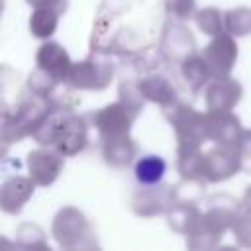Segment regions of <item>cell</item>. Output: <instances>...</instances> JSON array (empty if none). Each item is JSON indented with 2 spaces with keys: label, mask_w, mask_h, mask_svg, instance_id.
<instances>
[{
  "label": "cell",
  "mask_w": 251,
  "mask_h": 251,
  "mask_svg": "<svg viewBox=\"0 0 251 251\" xmlns=\"http://www.w3.org/2000/svg\"><path fill=\"white\" fill-rule=\"evenodd\" d=\"M31 137L39 145L51 147L65 157H73L88 145V124L82 116L73 112V106L53 104Z\"/></svg>",
  "instance_id": "1"
},
{
  "label": "cell",
  "mask_w": 251,
  "mask_h": 251,
  "mask_svg": "<svg viewBox=\"0 0 251 251\" xmlns=\"http://www.w3.org/2000/svg\"><path fill=\"white\" fill-rule=\"evenodd\" d=\"M208 210L202 212V218L192 233L186 235L188 247H214L222 241L224 233L231 229L235 218L239 216L241 202L227 194H216L208 200Z\"/></svg>",
  "instance_id": "2"
},
{
  "label": "cell",
  "mask_w": 251,
  "mask_h": 251,
  "mask_svg": "<svg viewBox=\"0 0 251 251\" xmlns=\"http://www.w3.org/2000/svg\"><path fill=\"white\" fill-rule=\"evenodd\" d=\"M165 118L175 129L178 149H200L206 137V114L198 112L188 104H173L163 110Z\"/></svg>",
  "instance_id": "3"
},
{
  "label": "cell",
  "mask_w": 251,
  "mask_h": 251,
  "mask_svg": "<svg viewBox=\"0 0 251 251\" xmlns=\"http://www.w3.org/2000/svg\"><path fill=\"white\" fill-rule=\"evenodd\" d=\"M53 237L65 249H82L94 247V229L88 224L86 216L73 206L61 208L53 218Z\"/></svg>",
  "instance_id": "4"
},
{
  "label": "cell",
  "mask_w": 251,
  "mask_h": 251,
  "mask_svg": "<svg viewBox=\"0 0 251 251\" xmlns=\"http://www.w3.org/2000/svg\"><path fill=\"white\" fill-rule=\"evenodd\" d=\"M239 171H241L239 145L216 143L214 149L202 153V169H200L202 182H222Z\"/></svg>",
  "instance_id": "5"
},
{
  "label": "cell",
  "mask_w": 251,
  "mask_h": 251,
  "mask_svg": "<svg viewBox=\"0 0 251 251\" xmlns=\"http://www.w3.org/2000/svg\"><path fill=\"white\" fill-rule=\"evenodd\" d=\"M139 114L129 108L124 100L112 102L96 112L90 114L92 126L96 127L100 139H112V137H122V135H129L131 124L135 122Z\"/></svg>",
  "instance_id": "6"
},
{
  "label": "cell",
  "mask_w": 251,
  "mask_h": 251,
  "mask_svg": "<svg viewBox=\"0 0 251 251\" xmlns=\"http://www.w3.org/2000/svg\"><path fill=\"white\" fill-rule=\"evenodd\" d=\"M114 78V65L108 61H98L92 57L73 63V69L69 73L67 84H71L76 90H104L110 86Z\"/></svg>",
  "instance_id": "7"
},
{
  "label": "cell",
  "mask_w": 251,
  "mask_h": 251,
  "mask_svg": "<svg viewBox=\"0 0 251 251\" xmlns=\"http://www.w3.org/2000/svg\"><path fill=\"white\" fill-rule=\"evenodd\" d=\"M200 55L204 57V61L208 63L214 78L218 76H226L231 73V69L235 67L237 61V43L233 39L231 33L224 31L220 35H216L202 51Z\"/></svg>",
  "instance_id": "8"
},
{
  "label": "cell",
  "mask_w": 251,
  "mask_h": 251,
  "mask_svg": "<svg viewBox=\"0 0 251 251\" xmlns=\"http://www.w3.org/2000/svg\"><path fill=\"white\" fill-rule=\"evenodd\" d=\"M27 171L29 176L35 180L37 186H49L53 184L65 167V155L59 151L41 145L39 149H33L27 153Z\"/></svg>",
  "instance_id": "9"
},
{
  "label": "cell",
  "mask_w": 251,
  "mask_h": 251,
  "mask_svg": "<svg viewBox=\"0 0 251 251\" xmlns=\"http://www.w3.org/2000/svg\"><path fill=\"white\" fill-rule=\"evenodd\" d=\"M241 122L231 110H208L206 112V137L220 145H239L243 135Z\"/></svg>",
  "instance_id": "10"
},
{
  "label": "cell",
  "mask_w": 251,
  "mask_h": 251,
  "mask_svg": "<svg viewBox=\"0 0 251 251\" xmlns=\"http://www.w3.org/2000/svg\"><path fill=\"white\" fill-rule=\"evenodd\" d=\"M175 202V188L165 184H149L137 190L131 198V208L137 216L151 218L167 212Z\"/></svg>",
  "instance_id": "11"
},
{
  "label": "cell",
  "mask_w": 251,
  "mask_h": 251,
  "mask_svg": "<svg viewBox=\"0 0 251 251\" xmlns=\"http://www.w3.org/2000/svg\"><path fill=\"white\" fill-rule=\"evenodd\" d=\"M35 63L39 71H43L47 76H51L57 82H67L69 73L73 69V61L69 53L65 51V47H61L55 41H45L37 49Z\"/></svg>",
  "instance_id": "12"
},
{
  "label": "cell",
  "mask_w": 251,
  "mask_h": 251,
  "mask_svg": "<svg viewBox=\"0 0 251 251\" xmlns=\"http://www.w3.org/2000/svg\"><path fill=\"white\" fill-rule=\"evenodd\" d=\"M35 186L37 184L31 176H22V175L10 176L2 184V192H0L2 210L6 214H20L24 210V206L27 204V200L33 196Z\"/></svg>",
  "instance_id": "13"
},
{
  "label": "cell",
  "mask_w": 251,
  "mask_h": 251,
  "mask_svg": "<svg viewBox=\"0 0 251 251\" xmlns=\"http://www.w3.org/2000/svg\"><path fill=\"white\" fill-rule=\"evenodd\" d=\"M243 88L229 75L212 78L206 86V108L208 110H231L241 100Z\"/></svg>",
  "instance_id": "14"
},
{
  "label": "cell",
  "mask_w": 251,
  "mask_h": 251,
  "mask_svg": "<svg viewBox=\"0 0 251 251\" xmlns=\"http://www.w3.org/2000/svg\"><path fill=\"white\" fill-rule=\"evenodd\" d=\"M137 86L147 102L159 104L163 110L176 104V88L165 75H149L141 78Z\"/></svg>",
  "instance_id": "15"
},
{
  "label": "cell",
  "mask_w": 251,
  "mask_h": 251,
  "mask_svg": "<svg viewBox=\"0 0 251 251\" xmlns=\"http://www.w3.org/2000/svg\"><path fill=\"white\" fill-rule=\"evenodd\" d=\"M194 47H196V41H194L192 33L182 25L167 27V31L163 33L161 51L167 59L182 61V59H186L188 55L194 53Z\"/></svg>",
  "instance_id": "16"
},
{
  "label": "cell",
  "mask_w": 251,
  "mask_h": 251,
  "mask_svg": "<svg viewBox=\"0 0 251 251\" xmlns=\"http://www.w3.org/2000/svg\"><path fill=\"white\" fill-rule=\"evenodd\" d=\"M137 155V143L129 135L102 139V157L110 167L124 169Z\"/></svg>",
  "instance_id": "17"
},
{
  "label": "cell",
  "mask_w": 251,
  "mask_h": 251,
  "mask_svg": "<svg viewBox=\"0 0 251 251\" xmlns=\"http://www.w3.org/2000/svg\"><path fill=\"white\" fill-rule=\"evenodd\" d=\"M180 65H182V67H180L182 76H184V80H186V84L190 86L192 92L202 90V88L208 86L210 80L214 78V75H212L208 63L204 61V57H202L200 53L188 55L186 59L180 61Z\"/></svg>",
  "instance_id": "18"
},
{
  "label": "cell",
  "mask_w": 251,
  "mask_h": 251,
  "mask_svg": "<svg viewBox=\"0 0 251 251\" xmlns=\"http://www.w3.org/2000/svg\"><path fill=\"white\" fill-rule=\"evenodd\" d=\"M133 173H135L137 182H141L143 186L159 184L167 173V163L161 155H143L137 159Z\"/></svg>",
  "instance_id": "19"
},
{
  "label": "cell",
  "mask_w": 251,
  "mask_h": 251,
  "mask_svg": "<svg viewBox=\"0 0 251 251\" xmlns=\"http://www.w3.org/2000/svg\"><path fill=\"white\" fill-rule=\"evenodd\" d=\"M59 12L53 8H35L29 16V31L37 39H49L59 25Z\"/></svg>",
  "instance_id": "20"
},
{
  "label": "cell",
  "mask_w": 251,
  "mask_h": 251,
  "mask_svg": "<svg viewBox=\"0 0 251 251\" xmlns=\"http://www.w3.org/2000/svg\"><path fill=\"white\" fill-rule=\"evenodd\" d=\"M196 25L200 27V31H204L206 35H220L226 31V20H224V14L218 10V8H204V10H198L196 16Z\"/></svg>",
  "instance_id": "21"
},
{
  "label": "cell",
  "mask_w": 251,
  "mask_h": 251,
  "mask_svg": "<svg viewBox=\"0 0 251 251\" xmlns=\"http://www.w3.org/2000/svg\"><path fill=\"white\" fill-rule=\"evenodd\" d=\"M226 31L231 35H247L251 33V8H235L224 14Z\"/></svg>",
  "instance_id": "22"
},
{
  "label": "cell",
  "mask_w": 251,
  "mask_h": 251,
  "mask_svg": "<svg viewBox=\"0 0 251 251\" xmlns=\"http://www.w3.org/2000/svg\"><path fill=\"white\" fill-rule=\"evenodd\" d=\"M231 231H233V237L237 239V243L241 247H251V212H245L239 214L231 226Z\"/></svg>",
  "instance_id": "23"
},
{
  "label": "cell",
  "mask_w": 251,
  "mask_h": 251,
  "mask_svg": "<svg viewBox=\"0 0 251 251\" xmlns=\"http://www.w3.org/2000/svg\"><path fill=\"white\" fill-rule=\"evenodd\" d=\"M169 12L180 22L192 20L198 12L196 10V0H169Z\"/></svg>",
  "instance_id": "24"
},
{
  "label": "cell",
  "mask_w": 251,
  "mask_h": 251,
  "mask_svg": "<svg viewBox=\"0 0 251 251\" xmlns=\"http://www.w3.org/2000/svg\"><path fill=\"white\" fill-rule=\"evenodd\" d=\"M239 155H241V171L251 173V131H243L239 141Z\"/></svg>",
  "instance_id": "25"
},
{
  "label": "cell",
  "mask_w": 251,
  "mask_h": 251,
  "mask_svg": "<svg viewBox=\"0 0 251 251\" xmlns=\"http://www.w3.org/2000/svg\"><path fill=\"white\" fill-rule=\"evenodd\" d=\"M33 8H53L59 14H65L69 8V0H25Z\"/></svg>",
  "instance_id": "26"
}]
</instances>
